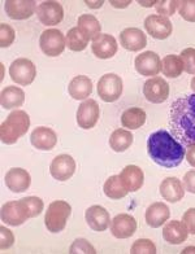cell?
<instances>
[{"label": "cell", "mask_w": 195, "mask_h": 254, "mask_svg": "<svg viewBox=\"0 0 195 254\" xmlns=\"http://www.w3.org/2000/svg\"><path fill=\"white\" fill-rule=\"evenodd\" d=\"M77 24L78 27H80L90 39L94 40L100 35V22H99V21L97 20V17L93 16V14H82V16H80L78 17Z\"/></svg>", "instance_id": "32"}, {"label": "cell", "mask_w": 195, "mask_h": 254, "mask_svg": "<svg viewBox=\"0 0 195 254\" xmlns=\"http://www.w3.org/2000/svg\"><path fill=\"white\" fill-rule=\"evenodd\" d=\"M9 75L20 86H29L35 79L37 69L29 59H17L10 64Z\"/></svg>", "instance_id": "8"}, {"label": "cell", "mask_w": 195, "mask_h": 254, "mask_svg": "<svg viewBox=\"0 0 195 254\" xmlns=\"http://www.w3.org/2000/svg\"><path fill=\"white\" fill-rule=\"evenodd\" d=\"M184 70L189 74H195V48H185L181 52Z\"/></svg>", "instance_id": "37"}, {"label": "cell", "mask_w": 195, "mask_h": 254, "mask_svg": "<svg viewBox=\"0 0 195 254\" xmlns=\"http://www.w3.org/2000/svg\"><path fill=\"white\" fill-rule=\"evenodd\" d=\"M30 127V117L24 111H13L0 126V137L4 144H14Z\"/></svg>", "instance_id": "3"}, {"label": "cell", "mask_w": 195, "mask_h": 254, "mask_svg": "<svg viewBox=\"0 0 195 254\" xmlns=\"http://www.w3.org/2000/svg\"><path fill=\"white\" fill-rule=\"evenodd\" d=\"M91 51L98 59H111L117 52V42L109 34H100L97 39L93 40Z\"/></svg>", "instance_id": "19"}, {"label": "cell", "mask_w": 195, "mask_h": 254, "mask_svg": "<svg viewBox=\"0 0 195 254\" xmlns=\"http://www.w3.org/2000/svg\"><path fill=\"white\" fill-rule=\"evenodd\" d=\"M137 231V221L130 214H118L112 219L111 232L116 239H129Z\"/></svg>", "instance_id": "15"}, {"label": "cell", "mask_w": 195, "mask_h": 254, "mask_svg": "<svg viewBox=\"0 0 195 254\" xmlns=\"http://www.w3.org/2000/svg\"><path fill=\"white\" fill-rule=\"evenodd\" d=\"M143 95L150 103H164L169 96V84L162 77L150 78L143 86Z\"/></svg>", "instance_id": "9"}, {"label": "cell", "mask_w": 195, "mask_h": 254, "mask_svg": "<svg viewBox=\"0 0 195 254\" xmlns=\"http://www.w3.org/2000/svg\"><path fill=\"white\" fill-rule=\"evenodd\" d=\"M179 12L185 21L195 22V0L179 1Z\"/></svg>", "instance_id": "35"}, {"label": "cell", "mask_w": 195, "mask_h": 254, "mask_svg": "<svg viewBox=\"0 0 195 254\" xmlns=\"http://www.w3.org/2000/svg\"><path fill=\"white\" fill-rule=\"evenodd\" d=\"M130 3V0H128V1H111V5H113L116 8H125L128 7Z\"/></svg>", "instance_id": "45"}, {"label": "cell", "mask_w": 195, "mask_h": 254, "mask_svg": "<svg viewBox=\"0 0 195 254\" xmlns=\"http://www.w3.org/2000/svg\"><path fill=\"white\" fill-rule=\"evenodd\" d=\"M99 114H100V111H99V105H98L97 101L93 100V99L85 100L78 107L77 111L78 126L84 128V130H90L98 124Z\"/></svg>", "instance_id": "11"}, {"label": "cell", "mask_w": 195, "mask_h": 254, "mask_svg": "<svg viewBox=\"0 0 195 254\" xmlns=\"http://www.w3.org/2000/svg\"><path fill=\"white\" fill-rule=\"evenodd\" d=\"M85 219L88 222L89 227L98 232H103L111 224L109 213L100 205H94V206L89 207L85 213Z\"/></svg>", "instance_id": "17"}, {"label": "cell", "mask_w": 195, "mask_h": 254, "mask_svg": "<svg viewBox=\"0 0 195 254\" xmlns=\"http://www.w3.org/2000/svg\"><path fill=\"white\" fill-rule=\"evenodd\" d=\"M30 141L39 151H51L57 143L56 132L50 127H37L31 132Z\"/></svg>", "instance_id": "20"}, {"label": "cell", "mask_w": 195, "mask_h": 254, "mask_svg": "<svg viewBox=\"0 0 195 254\" xmlns=\"http://www.w3.org/2000/svg\"><path fill=\"white\" fill-rule=\"evenodd\" d=\"M25 101V92L20 87L16 86H8L1 91L0 95V103L4 109H14L20 108Z\"/></svg>", "instance_id": "27"}, {"label": "cell", "mask_w": 195, "mask_h": 254, "mask_svg": "<svg viewBox=\"0 0 195 254\" xmlns=\"http://www.w3.org/2000/svg\"><path fill=\"white\" fill-rule=\"evenodd\" d=\"M160 194L168 202H179L185 196V187L177 178H167L160 184Z\"/></svg>", "instance_id": "23"}, {"label": "cell", "mask_w": 195, "mask_h": 254, "mask_svg": "<svg viewBox=\"0 0 195 254\" xmlns=\"http://www.w3.org/2000/svg\"><path fill=\"white\" fill-rule=\"evenodd\" d=\"M69 253L76 254V253H89V254H95L97 251L95 248L89 243L86 239H77L74 240V243L72 244L71 249H69Z\"/></svg>", "instance_id": "39"}, {"label": "cell", "mask_w": 195, "mask_h": 254, "mask_svg": "<svg viewBox=\"0 0 195 254\" xmlns=\"http://www.w3.org/2000/svg\"><path fill=\"white\" fill-rule=\"evenodd\" d=\"M5 184L8 190L14 193H21L29 190L31 184V177L25 169L13 167L5 174Z\"/></svg>", "instance_id": "18"}, {"label": "cell", "mask_w": 195, "mask_h": 254, "mask_svg": "<svg viewBox=\"0 0 195 254\" xmlns=\"http://www.w3.org/2000/svg\"><path fill=\"white\" fill-rule=\"evenodd\" d=\"M135 70L145 77H155L162 70V61L158 54L147 51L135 57Z\"/></svg>", "instance_id": "12"}, {"label": "cell", "mask_w": 195, "mask_h": 254, "mask_svg": "<svg viewBox=\"0 0 195 254\" xmlns=\"http://www.w3.org/2000/svg\"><path fill=\"white\" fill-rule=\"evenodd\" d=\"M37 3L34 0H8L5 1V12L12 20H26L37 12Z\"/></svg>", "instance_id": "16"}, {"label": "cell", "mask_w": 195, "mask_h": 254, "mask_svg": "<svg viewBox=\"0 0 195 254\" xmlns=\"http://www.w3.org/2000/svg\"><path fill=\"white\" fill-rule=\"evenodd\" d=\"M147 152L155 164L165 169L180 166L185 158V148L168 131L159 130L147 139Z\"/></svg>", "instance_id": "2"}, {"label": "cell", "mask_w": 195, "mask_h": 254, "mask_svg": "<svg viewBox=\"0 0 195 254\" xmlns=\"http://www.w3.org/2000/svg\"><path fill=\"white\" fill-rule=\"evenodd\" d=\"M120 42L125 50L137 52L141 51L147 46V38L143 31L137 29V27H128L120 34Z\"/></svg>", "instance_id": "21"}, {"label": "cell", "mask_w": 195, "mask_h": 254, "mask_svg": "<svg viewBox=\"0 0 195 254\" xmlns=\"http://www.w3.org/2000/svg\"><path fill=\"white\" fill-rule=\"evenodd\" d=\"M133 144V134L124 128H117L109 137V145L114 152H125Z\"/></svg>", "instance_id": "31"}, {"label": "cell", "mask_w": 195, "mask_h": 254, "mask_svg": "<svg viewBox=\"0 0 195 254\" xmlns=\"http://www.w3.org/2000/svg\"><path fill=\"white\" fill-rule=\"evenodd\" d=\"M131 254H155L156 247L150 239H138L130 249Z\"/></svg>", "instance_id": "34"}, {"label": "cell", "mask_w": 195, "mask_h": 254, "mask_svg": "<svg viewBox=\"0 0 195 254\" xmlns=\"http://www.w3.org/2000/svg\"><path fill=\"white\" fill-rule=\"evenodd\" d=\"M145 29L152 38L159 40H164L169 37L173 31L172 22L160 14H151L145 21Z\"/></svg>", "instance_id": "13"}, {"label": "cell", "mask_w": 195, "mask_h": 254, "mask_svg": "<svg viewBox=\"0 0 195 254\" xmlns=\"http://www.w3.org/2000/svg\"><path fill=\"white\" fill-rule=\"evenodd\" d=\"M39 46L44 55L51 57L60 56L64 52L67 46L65 38L60 30L57 29H48L41 34L39 38Z\"/></svg>", "instance_id": "7"}, {"label": "cell", "mask_w": 195, "mask_h": 254, "mask_svg": "<svg viewBox=\"0 0 195 254\" xmlns=\"http://www.w3.org/2000/svg\"><path fill=\"white\" fill-rule=\"evenodd\" d=\"M38 20L46 26H54L60 24L64 18L63 5L57 1H43L37 8Z\"/></svg>", "instance_id": "10"}, {"label": "cell", "mask_w": 195, "mask_h": 254, "mask_svg": "<svg viewBox=\"0 0 195 254\" xmlns=\"http://www.w3.org/2000/svg\"><path fill=\"white\" fill-rule=\"evenodd\" d=\"M169 217H171V211L164 202H154L146 210V222L152 228L162 227L168 221Z\"/></svg>", "instance_id": "25"}, {"label": "cell", "mask_w": 195, "mask_h": 254, "mask_svg": "<svg viewBox=\"0 0 195 254\" xmlns=\"http://www.w3.org/2000/svg\"><path fill=\"white\" fill-rule=\"evenodd\" d=\"M103 190H104L105 196L112 200H120V198L125 197L129 192L125 187V184L122 183L120 175H112L111 178H108Z\"/></svg>", "instance_id": "29"}, {"label": "cell", "mask_w": 195, "mask_h": 254, "mask_svg": "<svg viewBox=\"0 0 195 254\" xmlns=\"http://www.w3.org/2000/svg\"><path fill=\"white\" fill-rule=\"evenodd\" d=\"M65 42H67V47L69 50L74 51V52H80V51H84L88 47L90 38L77 26L68 31Z\"/></svg>", "instance_id": "30"}, {"label": "cell", "mask_w": 195, "mask_h": 254, "mask_svg": "<svg viewBox=\"0 0 195 254\" xmlns=\"http://www.w3.org/2000/svg\"><path fill=\"white\" fill-rule=\"evenodd\" d=\"M188 151H186V160L193 167H195V144L193 145H189Z\"/></svg>", "instance_id": "44"}, {"label": "cell", "mask_w": 195, "mask_h": 254, "mask_svg": "<svg viewBox=\"0 0 195 254\" xmlns=\"http://www.w3.org/2000/svg\"><path fill=\"white\" fill-rule=\"evenodd\" d=\"M71 213L72 207L67 201L57 200L51 202L44 215V223L47 230L52 234L61 232L67 226V221L71 217Z\"/></svg>", "instance_id": "4"}, {"label": "cell", "mask_w": 195, "mask_h": 254, "mask_svg": "<svg viewBox=\"0 0 195 254\" xmlns=\"http://www.w3.org/2000/svg\"><path fill=\"white\" fill-rule=\"evenodd\" d=\"M146 122V112L141 108H129L122 113L121 124L122 127L129 130H137Z\"/></svg>", "instance_id": "28"}, {"label": "cell", "mask_w": 195, "mask_h": 254, "mask_svg": "<svg viewBox=\"0 0 195 254\" xmlns=\"http://www.w3.org/2000/svg\"><path fill=\"white\" fill-rule=\"evenodd\" d=\"M68 91L74 100H85L93 92V82L86 75H77L71 80Z\"/></svg>", "instance_id": "26"}, {"label": "cell", "mask_w": 195, "mask_h": 254, "mask_svg": "<svg viewBox=\"0 0 195 254\" xmlns=\"http://www.w3.org/2000/svg\"><path fill=\"white\" fill-rule=\"evenodd\" d=\"M51 175L59 182H65L73 177L76 171V161L69 154H60L54 158L50 167Z\"/></svg>", "instance_id": "14"}, {"label": "cell", "mask_w": 195, "mask_h": 254, "mask_svg": "<svg viewBox=\"0 0 195 254\" xmlns=\"http://www.w3.org/2000/svg\"><path fill=\"white\" fill-rule=\"evenodd\" d=\"M182 253L185 254V253H195V248H186V249H184L182 251Z\"/></svg>", "instance_id": "48"}, {"label": "cell", "mask_w": 195, "mask_h": 254, "mask_svg": "<svg viewBox=\"0 0 195 254\" xmlns=\"http://www.w3.org/2000/svg\"><path fill=\"white\" fill-rule=\"evenodd\" d=\"M13 243H14L13 234H12L8 228L1 226V227H0V249H1V251H5V249L12 247Z\"/></svg>", "instance_id": "41"}, {"label": "cell", "mask_w": 195, "mask_h": 254, "mask_svg": "<svg viewBox=\"0 0 195 254\" xmlns=\"http://www.w3.org/2000/svg\"><path fill=\"white\" fill-rule=\"evenodd\" d=\"M124 90V83L120 75L108 73L98 82V94L105 103H113L120 99Z\"/></svg>", "instance_id": "6"}, {"label": "cell", "mask_w": 195, "mask_h": 254, "mask_svg": "<svg viewBox=\"0 0 195 254\" xmlns=\"http://www.w3.org/2000/svg\"><path fill=\"white\" fill-rule=\"evenodd\" d=\"M14 33L13 27L8 24H1L0 25V46L3 48L9 47L10 44L14 42Z\"/></svg>", "instance_id": "38"}, {"label": "cell", "mask_w": 195, "mask_h": 254, "mask_svg": "<svg viewBox=\"0 0 195 254\" xmlns=\"http://www.w3.org/2000/svg\"><path fill=\"white\" fill-rule=\"evenodd\" d=\"M0 217H1L3 223H7L13 227L21 226L29 218H31L25 198H21L18 201H9L7 204H4L1 207Z\"/></svg>", "instance_id": "5"}, {"label": "cell", "mask_w": 195, "mask_h": 254, "mask_svg": "<svg viewBox=\"0 0 195 254\" xmlns=\"http://www.w3.org/2000/svg\"><path fill=\"white\" fill-rule=\"evenodd\" d=\"M162 71L165 77L177 78L184 71V64L181 57L176 55H168L162 61Z\"/></svg>", "instance_id": "33"}, {"label": "cell", "mask_w": 195, "mask_h": 254, "mask_svg": "<svg viewBox=\"0 0 195 254\" xmlns=\"http://www.w3.org/2000/svg\"><path fill=\"white\" fill-rule=\"evenodd\" d=\"M25 201H26L27 207H29V211H30V217H38L41 214L42 210H43V201L39 197H35V196H30V197H25Z\"/></svg>", "instance_id": "40"}, {"label": "cell", "mask_w": 195, "mask_h": 254, "mask_svg": "<svg viewBox=\"0 0 195 254\" xmlns=\"http://www.w3.org/2000/svg\"><path fill=\"white\" fill-rule=\"evenodd\" d=\"M188 227L184 222L180 221H169L163 230V238L168 244L172 245L182 244L188 239Z\"/></svg>", "instance_id": "24"}, {"label": "cell", "mask_w": 195, "mask_h": 254, "mask_svg": "<svg viewBox=\"0 0 195 254\" xmlns=\"http://www.w3.org/2000/svg\"><path fill=\"white\" fill-rule=\"evenodd\" d=\"M184 187L188 192L195 194V170L188 171L184 178Z\"/></svg>", "instance_id": "43"}, {"label": "cell", "mask_w": 195, "mask_h": 254, "mask_svg": "<svg viewBox=\"0 0 195 254\" xmlns=\"http://www.w3.org/2000/svg\"><path fill=\"white\" fill-rule=\"evenodd\" d=\"M138 3L141 4V5H143V7H152V5H156L158 1H142V0H139Z\"/></svg>", "instance_id": "47"}, {"label": "cell", "mask_w": 195, "mask_h": 254, "mask_svg": "<svg viewBox=\"0 0 195 254\" xmlns=\"http://www.w3.org/2000/svg\"><path fill=\"white\" fill-rule=\"evenodd\" d=\"M171 135L182 145L195 144V94L173 101L169 113Z\"/></svg>", "instance_id": "1"}, {"label": "cell", "mask_w": 195, "mask_h": 254, "mask_svg": "<svg viewBox=\"0 0 195 254\" xmlns=\"http://www.w3.org/2000/svg\"><path fill=\"white\" fill-rule=\"evenodd\" d=\"M182 222L188 227L189 234L195 235V207H190L185 211V214L182 215Z\"/></svg>", "instance_id": "42"}, {"label": "cell", "mask_w": 195, "mask_h": 254, "mask_svg": "<svg viewBox=\"0 0 195 254\" xmlns=\"http://www.w3.org/2000/svg\"><path fill=\"white\" fill-rule=\"evenodd\" d=\"M85 3H86V5L90 8H99L103 5V3H104V1H103V0H99V1H88V0H86Z\"/></svg>", "instance_id": "46"}, {"label": "cell", "mask_w": 195, "mask_h": 254, "mask_svg": "<svg viewBox=\"0 0 195 254\" xmlns=\"http://www.w3.org/2000/svg\"><path fill=\"white\" fill-rule=\"evenodd\" d=\"M120 178L129 192H137L138 190H141L143 182H145L143 170L137 165H128L125 169H122Z\"/></svg>", "instance_id": "22"}, {"label": "cell", "mask_w": 195, "mask_h": 254, "mask_svg": "<svg viewBox=\"0 0 195 254\" xmlns=\"http://www.w3.org/2000/svg\"><path fill=\"white\" fill-rule=\"evenodd\" d=\"M192 90L195 92V77L192 79Z\"/></svg>", "instance_id": "49"}, {"label": "cell", "mask_w": 195, "mask_h": 254, "mask_svg": "<svg viewBox=\"0 0 195 254\" xmlns=\"http://www.w3.org/2000/svg\"><path fill=\"white\" fill-rule=\"evenodd\" d=\"M155 7H156L158 13H160V16L168 18L169 16H173L176 13V9L179 8V1H176V0H160L156 3Z\"/></svg>", "instance_id": "36"}]
</instances>
